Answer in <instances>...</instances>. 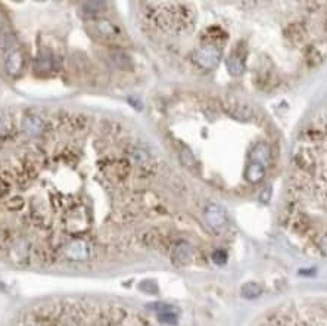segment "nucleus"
<instances>
[{"label": "nucleus", "mask_w": 327, "mask_h": 326, "mask_svg": "<svg viewBox=\"0 0 327 326\" xmlns=\"http://www.w3.org/2000/svg\"><path fill=\"white\" fill-rule=\"evenodd\" d=\"M11 195V181L0 173V200Z\"/></svg>", "instance_id": "nucleus-13"}, {"label": "nucleus", "mask_w": 327, "mask_h": 326, "mask_svg": "<svg viewBox=\"0 0 327 326\" xmlns=\"http://www.w3.org/2000/svg\"><path fill=\"white\" fill-rule=\"evenodd\" d=\"M259 294H261V290H259V287L255 285V284H248V285L243 288V297H246V298H255V297H258Z\"/></svg>", "instance_id": "nucleus-14"}, {"label": "nucleus", "mask_w": 327, "mask_h": 326, "mask_svg": "<svg viewBox=\"0 0 327 326\" xmlns=\"http://www.w3.org/2000/svg\"><path fill=\"white\" fill-rule=\"evenodd\" d=\"M192 257V247L187 242H179L174 247V263L184 266Z\"/></svg>", "instance_id": "nucleus-8"}, {"label": "nucleus", "mask_w": 327, "mask_h": 326, "mask_svg": "<svg viewBox=\"0 0 327 326\" xmlns=\"http://www.w3.org/2000/svg\"><path fill=\"white\" fill-rule=\"evenodd\" d=\"M286 195L292 223L327 214V114L311 123L295 146Z\"/></svg>", "instance_id": "nucleus-1"}, {"label": "nucleus", "mask_w": 327, "mask_h": 326, "mask_svg": "<svg viewBox=\"0 0 327 326\" xmlns=\"http://www.w3.org/2000/svg\"><path fill=\"white\" fill-rule=\"evenodd\" d=\"M106 9V3L105 2H87V3H84V6H83V11L86 12V14H89L90 17H97L100 12H103Z\"/></svg>", "instance_id": "nucleus-10"}, {"label": "nucleus", "mask_w": 327, "mask_h": 326, "mask_svg": "<svg viewBox=\"0 0 327 326\" xmlns=\"http://www.w3.org/2000/svg\"><path fill=\"white\" fill-rule=\"evenodd\" d=\"M21 128L27 137H40L46 133V121L37 114L27 112L21 120Z\"/></svg>", "instance_id": "nucleus-2"}, {"label": "nucleus", "mask_w": 327, "mask_h": 326, "mask_svg": "<svg viewBox=\"0 0 327 326\" xmlns=\"http://www.w3.org/2000/svg\"><path fill=\"white\" fill-rule=\"evenodd\" d=\"M3 24H5V22H3V18L0 17V31H2V28H3Z\"/></svg>", "instance_id": "nucleus-16"}, {"label": "nucleus", "mask_w": 327, "mask_h": 326, "mask_svg": "<svg viewBox=\"0 0 327 326\" xmlns=\"http://www.w3.org/2000/svg\"><path fill=\"white\" fill-rule=\"evenodd\" d=\"M212 260L217 263V264H223L226 261V253L224 251H215L212 254Z\"/></svg>", "instance_id": "nucleus-15"}, {"label": "nucleus", "mask_w": 327, "mask_h": 326, "mask_svg": "<svg viewBox=\"0 0 327 326\" xmlns=\"http://www.w3.org/2000/svg\"><path fill=\"white\" fill-rule=\"evenodd\" d=\"M6 71L11 77H18L24 67V55L21 51H11L6 56Z\"/></svg>", "instance_id": "nucleus-5"}, {"label": "nucleus", "mask_w": 327, "mask_h": 326, "mask_svg": "<svg viewBox=\"0 0 327 326\" xmlns=\"http://www.w3.org/2000/svg\"><path fill=\"white\" fill-rule=\"evenodd\" d=\"M94 28H96L97 34L105 40H112L117 36H120V28L115 24H112L109 19H96Z\"/></svg>", "instance_id": "nucleus-7"}, {"label": "nucleus", "mask_w": 327, "mask_h": 326, "mask_svg": "<svg viewBox=\"0 0 327 326\" xmlns=\"http://www.w3.org/2000/svg\"><path fill=\"white\" fill-rule=\"evenodd\" d=\"M31 254V245L25 239H19L11 244L9 247V257L17 264H25Z\"/></svg>", "instance_id": "nucleus-4"}, {"label": "nucleus", "mask_w": 327, "mask_h": 326, "mask_svg": "<svg viewBox=\"0 0 327 326\" xmlns=\"http://www.w3.org/2000/svg\"><path fill=\"white\" fill-rule=\"evenodd\" d=\"M91 247L83 239H74L64 247V255L71 261H84L90 257Z\"/></svg>", "instance_id": "nucleus-3"}, {"label": "nucleus", "mask_w": 327, "mask_h": 326, "mask_svg": "<svg viewBox=\"0 0 327 326\" xmlns=\"http://www.w3.org/2000/svg\"><path fill=\"white\" fill-rule=\"evenodd\" d=\"M14 44H15V37L12 33L9 31L0 33V51L8 52L14 48Z\"/></svg>", "instance_id": "nucleus-12"}, {"label": "nucleus", "mask_w": 327, "mask_h": 326, "mask_svg": "<svg viewBox=\"0 0 327 326\" xmlns=\"http://www.w3.org/2000/svg\"><path fill=\"white\" fill-rule=\"evenodd\" d=\"M158 319L165 325H176L177 322V313L168 306H161L158 310Z\"/></svg>", "instance_id": "nucleus-9"}, {"label": "nucleus", "mask_w": 327, "mask_h": 326, "mask_svg": "<svg viewBox=\"0 0 327 326\" xmlns=\"http://www.w3.org/2000/svg\"><path fill=\"white\" fill-rule=\"evenodd\" d=\"M52 65H53L52 55L50 54H40L38 55V58H37V62H36L37 71H41V73H44V71H49V70L52 68Z\"/></svg>", "instance_id": "nucleus-11"}, {"label": "nucleus", "mask_w": 327, "mask_h": 326, "mask_svg": "<svg viewBox=\"0 0 327 326\" xmlns=\"http://www.w3.org/2000/svg\"><path fill=\"white\" fill-rule=\"evenodd\" d=\"M205 218L208 221V224L215 229V230H220L224 223H226V217H224V211L218 207V205H208V208L205 210Z\"/></svg>", "instance_id": "nucleus-6"}]
</instances>
